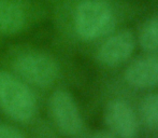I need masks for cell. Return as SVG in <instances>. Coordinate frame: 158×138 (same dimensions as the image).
<instances>
[{
  "mask_svg": "<svg viewBox=\"0 0 158 138\" xmlns=\"http://www.w3.org/2000/svg\"><path fill=\"white\" fill-rule=\"evenodd\" d=\"M0 108L19 122L29 121L35 112V101L29 88L6 71H0Z\"/></svg>",
  "mask_w": 158,
  "mask_h": 138,
  "instance_id": "6da1fadb",
  "label": "cell"
},
{
  "mask_svg": "<svg viewBox=\"0 0 158 138\" xmlns=\"http://www.w3.org/2000/svg\"><path fill=\"white\" fill-rule=\"evenodd\" d=\"M114 15L106 3L98 0H87L80 3L74 15L77 35L92 40L110 34L114 28Z\"/></svg>",
  "mask_w": 158,
  "mask_h": 138,
  "instance_id": "7a4b0ae2",
  "label": "cell"
},
{
  "mask_svg": "<svg viewBox=\"0 0 158 138\" xmlns=\"http://www.w3.org/2000/svg\"><path fill=\"white\" fill-rule=\"evenodd\" d=\"M14 68L24 80L41 88L54 83L58 75L56 62L41 53L22 55L15 61Z\"/></svg>",
  "mask_w": 158,
  "mask_h": 138,
  "instance_id": "3957f363",
  "label": "cell"
},
{
  "mask_svg": "<svg viewBox=\"0 0 158 138\" xmlns=\"http://www.w3.org/2000/svg\"><path fill=\"white\" fill-rule=\"evenodd\" d=\"M50 104L53 119L64 134L72 136L81 131V114L70 93L56 91L53 94Z\"/></svg>",
  "mask_w": 158,
  "mask_h": 138,
  "instance_id": "277c9868",
  "label": "cell"
},
{
  "mask_svg": "<svg viewBox=\"0 0 158 138\" xmlns=\"http://www.w3.org/2000/svg\"><path fill=\"white\" fill-rule=\"evenodd\" d=\"M104 120L111 131L121 138H135L138 121L128 103L122 99L109 101L104 109Z\"/></svg>",
  "mask_w": 158,
  "mask_h": 138,
  "instance_id": "5b68a950",
  "label": "cell"
},
{
  "mask_svg": "<svg viewBox=\"0 0 158 138\" xmlns=\"http://www.w3.org/2000/svg\"><path fill=\"white\" fill-rule=\"evenodd\" d=\"M135 45V37L129 30H122L111 36L100 46L97 58L106 66H115L125 62L133 52Z\"/></svg>",
  "mask_w": 158,
  "mask_h": 138,
  "instance_id": "8992f818",
  "label": "cell"
},
{
  "mask_svg": "<svg viewBox=\"0 0 158 138\" xmlns=\"http://www.w3.org/2000/svg\"><path fill=\"white\" fill-rule=\"evenodd\" d=\"M125 78L130 85L148 88L158 85V56H150L133 62L126 70Z\"/></svg>",
  "mask_w": 158,
  "mask_h": 138,
  "instance_id": "52a82bcc",
  "label": "cell"
},
{
  "mask_svg": "<svg viewBox=\"0 0 158 138\" xmlns=\"http://www.w3.org/2000/svg\"><path fill=\"white\" fill-rule=\"evenodd\" d=\"M25 24L23 9L13 0H0V32L6 35L19 32Z\"/></svg>",
  "mask_w": 158,
  "mask_h": 138,
  "instance_id": "ba28073f",
  "label": "cell"
},
{
  "mask_svg": "<svg viewBox=\"0 0 158 138\" xmlns=\"http://www.w3.org/2000/svg\"><path fill=\"white\" fill-rule=\"evenodd\" d=\"M140 45L146 51L158 49V15L150 19L143 25L139 37Z\"/></svg>",
  "mask_w": 158,
  "mask_h": 138,
  "instance_id": "9c48e42d",
  "label": "cell"
},
{
  "mask_svg": "<svg viewBox=\"0 0 158 138\" xmlns=\"http://www.w3.org/2000/svg\"><path fill=\"white\" fill-rule=\"evenodd\" d=\"M141 114L148 127L158 131V94H151L143 99Z\"/></svg>",
  "mask_w": 158,
  "mask_h": 138,
  "instance_id": "30bf717a",
  "label": "cell"
},
{
  "mask_svg": "<svg viewBox=\"0 0 158 138\" xmlns=\"http://www.w3.org/2000/svg\"><path fill=\"white\" fill-rule=\"evenodd\" d=\"M0 138H24L15 127L10 125H0Z\"/></svg>",
  "mask_w": 158,
  "mask_h": 138,
  "instance_id": "8fae6325",
  "label": "cell"
},
{
  "mask_svg": "<svg viewBox=\"0 0 158 138\" xmlns=\"http://www.w3.org/2000/svg\"><path fill=\"white\" fill-rule=\"evenodd\" d=\"M89 138H116V136L109 132H97L93 134Z\"/></svg>",
  "mask_w": 158,
  "mask_h": 138,
  "instance_id": "7c38bea8",
  "label": "cell"
}]
</instances>
